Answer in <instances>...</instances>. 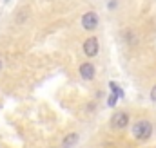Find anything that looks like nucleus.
<instances>
[{
	"mask_svg": "<svg viewBox=\"0 0 156 148\" xmlns=\"http://www.w3.org/2000/svg\"><path fill=\"white\" fill-rule=\"evenodd\" d=\"M0 71H2V58H0Z\"/></svg>",
	"mask_w": 156,
	"mask_h": 148,
	"instance_id": "9b49d317",
	"label": "nucleus"
},
{
	"mask_svg": "<svg viewBox=\"0 0 156 148\" xmlns=\"http://www.w3.org/2000/svg\"><path fill=\"white\" fill-rule=\"evenodd\" d=\"M116 5H118V0H111V2L107 4V7H109V9H115Z\"/></svg>",
	"mask_w": 156,
	"mask_h": 148,
	"instance_id": "9d476101",
	"label": "nucleus"
},
{
	"mask_svg": "<svg viewBox=\"0 0 156 148\" xmlns=\"http://www.w3.org/2000/svg\"><path fill=\"white\" fill-rule=\"evenodd\" d=\"M78 139H80L78 132H71V134H67V136L64 137V141H62V148H73L78 143Z\"/></svg>",
	"mask_w": 156,
	"mask_h": 148,
	"instance_id": "0eeeda50",
	"label": "nucleus"
},
{
	"mask_svg": "<svg viewBox=\"0 0 156 148\" xmlns=\"http://www.w3.org/2000/svg\"><path fill=\"white\" fill-rule=\"evenodd\" d=\"M107 105H109V107H115V105H116V94H111V96H109Z\"/></svg>",
	"mask_w": 156,
	"mask_h": 148,
	"instance_id": "1a4fd4ad",
	"label": "nucleus"
},
{
	"mask_svg": "<svg viewBox=\"0 0 156 148\" xmlns=\"http://www.w3.org/2000/svg\"><path fill=\"white\" fill-rule=\"evenodd\" d=\"M131 114L127 110H116L113 116H111V119H109V126H111V130H115V132H123V130H127L129 126H131Z\"/></svg>",
	"mask_w": 156,
	"mask_h": 148,
	"instance_id": "7ed1b4c3",
	"label": "nucleus"
},
{
	"mask_svg": "<svg viewBox=\"0 0 156 148\" xmlns=\"http://www.w3.org/2000/svg\"><path fill=\"white\" fill-rule=\"evenodd\" d=\"M78 72H80V76H82V79H85V81H93L94 76H96V67H94L91 62H83V63L80 65Z\"/></svg>",
	"mask_w": 156,
	"mask_h": 148,
	"instance_id": "423d86ee",
	"label": "nucleus"
},
{
	"mask_svg": "<svg viewBox=\"0 0 156 148\" xmlns=\"http://www.w3.org/2000/svg\"><path fill=\"white\" fill-rule=\"evenodd\" d=\"M82 51L87 58H96L98 52H100V43H98V38L96 36H89L85 38V42L82 43Z\"/></svg>",
	"mask_w": 156,
	"mask_h": 148,
	"instance_id": "20e7f679",
	"label": "nucleus"
},
{
	"mask_svg": "<svg viewBox=\"0 0 156 148\" xmlns=\"http://www.w3.org/2000/svg\"><path fill=\"white\" fill-rule=\"evenodd\" d=\"M120 42H122L127 49H136V47L142 45L144 35H142V31H140L138 27L129 25V27H123V29H122V33H120Z\"/></svg>",
	"mask_w": 156,
	"mask_h": 148,
	"instance_id": "f03ea898",
	"label": "nucleus"
},
{
	"mask_svg": "<svg viewBox=\"0 0 156 148\" xmlns=\"http://www.w3.org/2000/svg\"><path fill=\"white\" fill-rule=\"evenodd\" d=\"M129 128H131L133 141H136L138 145L151 143L156 136V121L149 116H142V117L134 119Z\"/></svg>",
	"mask_w": 156,
	"mask_h": 148,
	"instance_id": "f257e3e1",
	"label": "nucleus"
},
{
	"mask_svg": "<svg viewBox=\"0 0 156 148\" xmlns=\"http://www.w3.org/2000/svg\"><path fill=\"white\" fill-rule=\"evenodd\" d=\"M98 24H100V16H98L96 11H87V13H83V16H82V27H83L85 31H94V29L98 27Z\"/></svg>",
	"mask_w": 156,
	"mask_h": 148,
	"instance_id": "39448f33",
	"label": "nucleus"
},
{
	"mask_svg": "<svg viewBox=\"0 0 156 148\" xmlns=\"http://www.w3.org/2000/svg\"><path fill=\"white\" fill-rule=\"evenodd\" d=\"M51 148H56V146H51Z\"/></svg>",
	"mask_w": 156,
	"mask_h": 148,
	"instance_id": "f8f14e48",
	"label": "nucleus"
},
{
	"mask_svg": "<svg viewBox=\"0 0 156 148\" xmlns=\"http://www.w3.org/2000/svg\"><path fill=\"white\" fill-rule=\"evenodd\" d=\"M149 99H151L153 103H156V81L149 87Z\"/></svg>",
	"mask_w": 156,
	"mask_h": 148,
	"instance_id": "6e6552de",
	"label": "nucleus"
}]
</instances>
